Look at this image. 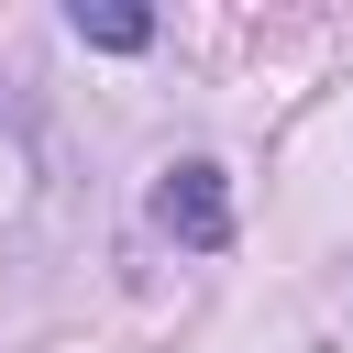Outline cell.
Masks as SVG:
<instances>
[{"label": "cell", "instance_id": "obj_1", "mask_svg": "<svg viewBox=\"0 0 353 353\" xmlns=\"http://www.w3.org/2000/svg\"><path fill=\"white\" fill-rule=\"evenodd\" d=\"M154 221H165L176 243H221V232H232V199H221V165H176V176L154 188Z\"/></svg>", "mask_w": 353, "mask_h": 353}, {"label": "cell", "instance_id": "obj_2", "mask_svg": "<svg viewBox=\"0 0 353 353\" xmlns=\"http://www.w3.org/2000/svg\"><path fill=\"white\" fill-rule=\"evenodd\" d=\"M77 33H88V44H110V55H132L154 22H143V11H88V0H77Z\"/></svg>", "mask_w": 353, "mask_h": 353}]
</instances>
